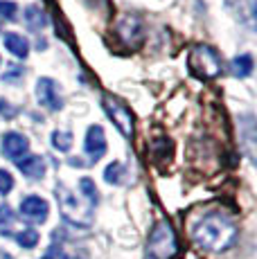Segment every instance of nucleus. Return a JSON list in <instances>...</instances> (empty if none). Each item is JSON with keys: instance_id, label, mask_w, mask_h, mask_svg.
I'll return each instance as SVG.
<instances>
[{"instance_id": "1", "label": "nucleus", "mask_w": 257, "mask_h": 259, "mask_svg": "<svg viewBox=\"0 0 257 259\" xmlns=\"http://www.w3.org/2000/svg\"><path fill=\"white\" fill-rule=\"evenodd\" d=\"M192 239L199 248L210 252H224L235 243L237 226L221 212H207L192 226Z\"/></svg>"}, {"instance_id": "2", "label": "nucleus", "mask_w": 257, "mask_h": 259, "mask_svg": "<svg viewBox=\"0 0 257 259\" xmlns=\"http://www.w3.org/2000/svg\"><path fill=\"white\" fill-rule=\"evenodd\" d=\"M57 194V203L59 210H61V217L66 219L68 223L77 228H88L93 223V205L86 201V198H79L75 192H70L66 185H57L54 189Z\"/></svg>"}, {"instance_id": "3", "label": "nucleus", "mask_w": 257, "mask_h": 259, "mask_svg": "<svg viewBox=\"0 0 257 259\" xmlns=\"http://www.w3.org/2000/svg\"><path fill=\"white\" fill-rule=\"evenodd\" d=\"M187 68L196 79L205 81V79H215L221 72V59L215 48L210 46H196L187 54Z\"/></svg>"}, {"instance_id": "4", "label": "nucleus", "mask_w": 257, "mask_h": 259, "mask_svg": "<svg viewBox=\"0 0 257 259\" xmlns=\"http://www.w3.org/2000/svg\"><path fill=\"white\" fill-rule=\"evenodd\" d=\"M176 255V237L167 221H158L147 241L145 259H172Z\"/></svg>"}, {"instance_id": "5", "label": "nucleus", "mask_w": 257, "mask_h": 259, "mask_svg": "<svg viewBox=\"0 0 257 259\" xmlns=\"http://www.w3.org/2000/svg\"><path fill=\"white\" fill-rule=\"evenodd\" d=\"M102 108L106 111V115L113 119V124L120 128L122 136L133 138V115H131V111H128L126 104H122L120 99L111 97V95H104L102 97Z\"/></svg>"}, {"instance_id": "6", "label": "nucleus", "mask_w": 257, "mask_h": 259, "mask_svg": "<svg viewBox=\"0 0 257 259\" xmlns=\"http://www.w3.org/2000/svg\"><path fill=\"white\" fill-rule=\"evenodd\" d=\"M36 99L41 106L48 108V111H61V106H63L57 81L50 77H41L36 81Z\"/></svg>"}, {"instance_id": "7", "label": "nucleus", "mask_w": 257, "mask_h": 259, "mask_svg": "<svg viewBox=\"0 0 257 259\" xmlns=\"http://www.w3.org/2000/svg\"><path fill=\"white\" fill-rule=\"evenodd\" d=\"M21 214L23 219L32 223H46L48 221V214H50V205H48L46 198L41 196H25L21 201Z\"/></svg>"}, {"instance_id": "8", "label": "nucleus", "mask_w": 257, "mask_h": 259, "mask_svg": "<svg viewBox=\"0 0 257 259\" xmlns=\"http://www.w3.org/2000/svg\"><path fill=\"white\" fill-rule=\"evenodd\" d=\"M83 151L93 162H97L106 153V136L100 124H93L86 131V140H83Z\"/></svg>"}, {"instance_id": "9", "label": "nucleus", "mask_w": 257, "mask_h": 259, "mask_svg": "<svg viewBox=\"0 0 257 259\" xmlns=\"http://www.w3.org/2000/svg\"><path fill=\"white\" fill-rule=\"evenodd\" d=\"M27 149H29V142L23 133L9 131L3 136V153L9 158V160H21V158L27 153Z\"/></svg>"}, {"instance_id": "10", "label": "nucleus", "mask_w": 257, "mask_h": 259, "mask_svg": "<svg viewBox=\"0 0 257 259\" xmlns=\"http://www.w3.org/2000/svg\"><path fill=\"white\" fill-rule=\"evenodd\" d=\"M16 165L32 181H38V178L46 176V158L41 156H25L23 160H16Z\"/></svg>"}, {"instance_id": "11", "label": "nucleus", "mask_w": 257, "mask_h": 259, "mask_svg": "<svg viewBox=\"0 0 257 259\" xmlns=\"http://www.w3.org/2000/svg\"><path fill=\"white\" fill-rule=\"evenodd\" d=\"M5 48L9 50V52L14 54V57H18V59H25L27 54H29V43H27V38L25 36H21V34H16V32H7L5 34Z\"/></svg>"}, {"instance_id": "12", "label": "nucleus", "mask_w": 257, "mask_h": 259, "mask_svg": "<svg viewBox=\"0 0 257 259\" xmlns=\"http://www.w3.org/2000/svg\"><path fill=\"white\" fill-rule=\"evenodd\" d=\"M25 23L29 29H34V32H38V29H43L48 25V18H46V12H43L38 5H29V7H25Z\"/></svg>"}, {"instance_id": "13", "label": "nucleus", "mask_w": 257, "mask_h": 259, "mask_svg": "<svg viewBox=\"0 0 257 259\" xmlns=\"http://www.w3.org/2000/svg\"><path fill=\"white\" fill-rule=\"evenodd\" d=\"M230 66H232V74H235V77L244 79L253 72V57H250V54H239V57L232 59Z\"/></svg>"}, {"instance_id": "14", "label": "nucleus", "mask_w": 257, "mask_h": 259, "mask_svg": "<svg viewBox=\"0 0 257 259\" xmlns=\"http://www.w3.org/2000/svg\"><path fill=\"white\" fill-rule=\"evenodd\" d=\"M79 192L83 194V198H86L93 207L97 205V201H100V192H97L95 183H93L91 178H81V181H79Z\"/></svg>"}, {"instance_id": "15", "label": "nucleus", "mask_w": 257, "mask_h": 259, "mask_svg": "<svg viewBox=\"0 0 257 259\" xmlns=\"http://www.w3.org/2000/svg\"><path fill=\"white\" fill-rule=\"evenodd\" d=\"M122 176H124V167H122V162H111L106 169H104V181L108 183V185H120L122 183Z\"/></svg>"}, {"instance_id": "16", "label": "nucleus", "mask_w": 257, "mask_h": 259, "mask_svg": "<svg viewBox=\"0 0 257 259\" xmlns=\"http://www.w3.org/2000/svg\"><path fill=\"white\" fill-rule=\"evenodd\" d=\"M52 147L57 149V151H61V153L70 151V147H72V133H68V131H54L52 133Z\"/></svg>"}, {"instance_id": "17", "label": "nucleus", "mask_w": 257, "mask_h": 259, "mask_svg": "<svg viewBox=\"0 0 257 259\" xmlns=\"http://www.w3.org/2000/svg\"><path fill=\"white\" fill-rule=\"evenodd\" d=\"M16 241H18V246L21 248H34L38 243V232L36 230H32V228H25V230H21L16 235Z\"/></svg>"}, {"instance_id": "18", "label": "nucleus", "mask_w": 257, "mask_h": 259, "mask_svg": "<svg viewBox=\"0 0 257 259\" xmlns=\"http://www.w3.org/2000/svg\"><path fill=\"white\" fill-rule=\"evenodd\" d=\"M16 14H18V5L14 0H0V18L16 21Z\"/></svg>"}, {"instance_id": "19", "label": "nucleus", "mask_w": 257, "mask_h": 259, "mask_svg": "<svg viewBox=\"0 0 257 259\" xmlns=\"http://www.w3.org/2000/svg\"><path fill=\"white\" fill-rule=\"evenodd\" d=\"M14 189V176L7 171V169H0V194H9Z\"/></svg>"}, {"instance_id": "20", "label": "nucleus", "mask_w": 257, "mask_h": 259, "mask_svg": "<svg viewBox=\"0 0 257 259\" xmlns=\"http://www.w3.org/2000/svg\"><path fill=\"white\" fill-rule=\"evenodd\" d=\"M18 77H23V68L16 66V63H12V66H7V72L3 74V81L7 83H16Z\"/></svg>"}, {"instance_id": "21", "label": "nucleus", "mask_w": 257, "mask_h": 259, "mask_svg": "<svg viewBox=\"0 0 257 259\" xmlns=\"http://www.w3.org/2000/svg\"><path fill=\"white\" fill-rule=\"evenodd\" d=\"M14 221V212L9 205H0V226H9Z\"/></svg>"}, {"instance_id": "22", "label": "nucleus", "mask_w": 257, "mask_h": 259, "mask_svg": "<svg viewBox=\"0 0 257 259\" xmlns=\"http://www.w3.org/2000/svg\"><path fill=\"white\" fill-rule=\"evenodd\" d=\"M14 115H16V108L9 106V102H5V99H0V117L5 119H12Z\"/></svg>"}, {"instance_id": "23", "label": "nucleus", "mask_w": 257, "mask_h": 259, "mask_svg": "<svg viewBox=\"0 0 257 259\" xmlns=\"http://www.w3.org/2000/svg\"><path fill=\"white\" fill-rule=\"evenodd\" d=\"M0 259H12V257H9L7 252H3V250H0Z\"/></svg>"}, {"instance_id": "24", "label": "nucleus", "mask_w": 257, "mask_h": 259, "mask_svg": "<svg viewBox=\"0 0 257 259\" xmlns=\"http://www.w3.org/2000/svg\"><path fill=\"white\" fill-rule=\"evenodd\" d=\"M43 259H50V257H43Z\"/></svg>"}]
</instances>
